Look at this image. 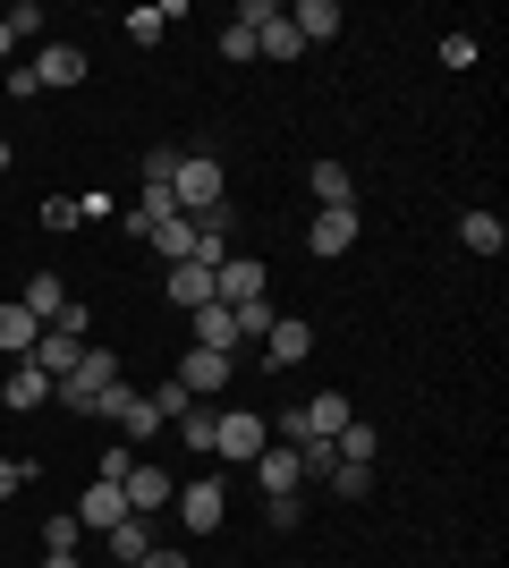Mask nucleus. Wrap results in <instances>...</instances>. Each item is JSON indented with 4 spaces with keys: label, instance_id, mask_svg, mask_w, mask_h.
Returning a JSON list of instances; mask_svg holds the SVG:
<instances>
[{
    "label": "nucleus",
    "instance_id": "nucleus-1",
    "mask_svg": "<svg viewBox=\"0 0 509 568\" xmlns=\"http://www.w3.org/2000/svg\"><path fill=\"white\" fill-rule=\"evenodd\" d=\"M111 382H120V356H111V348H85V356L69 365V374L51 382V399L69 407V416H85V407H94L102 390H111Z\"/></svg>",
    "mask_w": 509,
    "mask_h": 568
},
{
    "label": "nucleus",
    "instance_id": "nucleus-2",
    "mask_svg": "<svg viewBox=\"0 0 509 568\" xmlns=\"http://www.w3.org/2000/svg\"><path fill=\"white\" fill-rule=\"evenodd\" d=\"M170 195H179V213H187V221L221 213V204H230V195H221V162H213V153H179V170H170Z\"/></svg>",
    "mask_w": 509,
    "mask_h": 568
},
{
    "label": "nucleus",
    "instance_id": "nucleus-3",
    "mask_svg": "<svg viewBox=\"0 0 509 568\" xmlns=\"http://www.w3.org/2000/svg\"><path fill=\"white\" fill-rule=\"evenodd\" d=\"M170 509H179L187 535H221V518H230V484H221V475H195V484H179Z\"/></svg>",
    "mask_w": 509,
    "mask_h": 568
},
{
    "label": "nucleus",
    "instance_id": "nucleus-4",
    "mask_svg": "<svg viewBox=\"0 0 509 568\" xmlns=\"http://www.w3.org/2000/svg\"><path fill=\"white\" fill-rule=\"evenodd\" d=\"M272 442V425L255 416V407H221V425H213V458H238V467H255V450Z\"/></svg>",
    "mask_w": 509,
    "mask_h": 568
},
{
    "label": "nucleus",
    "instance_id": "nucleus-5",
    "mask_svg": "<svg viewBox=\"0 0 509 568\" xmlns=\"http://www.w3.org/2000/svg\"><path fill=\"white\" fill-rule=\"evenodd\" d=\"M120 493H128V518H162L170 500H179V484H170V467H162V458H136Z\"/></svg>",
    "mask_w": 509,
    "mask_h": 568
},
{
    "label": "nucleus",
    "instance_id": "nucleus-6",
    "mask_svg": "<svg viewBox=\"0 0 509 568\" xmlns=\"http://www.w3.org/2000/svg\"><path fill=\"white\" fill-rule=\"evenodd\" d=\"M246 297H272V272L255 255H230L213 272V306H246Z\"/></svg>",
    "mask_w": 509,
    "mask_h": 568
},
{
    "label": "nucleus",
    "instance_id": "nucleus-7",
    "mask_svg": "<svg viewBox=\"0 0 509 568\" xmlns=\"http://www.w3.org/2000/svg\"><path fill=\"white\" fill-rule=\"evenodd\" d=\"M26 69H34V85H43V94H69V85H85V51H77V43H43Z\"/></svg>",
    "mask_w": 509,
    "mask_h": 568
},
{
    "label": "nucleus",
    "instance_id": "nucleus-8",
    "mask_svg": "<svg viewBox=\"0 0 509 568\" xmlns=\"http://www.w3.org/2000/svg\"><path fill=\"white\" fill-rule=\"evenodd\" d=\"M306 246H315V255H348V246H357V204H323V213L306 221Z\"/></svg>",
    "mask_w": 509,
    "mask_h": 568
},
{
    "label": "nucleus",
    "instance_id": "nucleus-9",
    "mask_svg": "<svg viewBox=\"0 0 509 568\" xmlns=\"http://www.w3.org/2000/svg\"><path fill=\"white\" fill-rule=\"evenodd\" d=\"M0 407H9V416H34V407H51V374L43 365H9V382H0Z\"/></svg>",
    "mask_w": 509,
    "mask_h": 568
},
{
    "label": "nucleus",
    "instance_id": "nucleus-10",
    "mask_svg": "<svg viewBox=\"0 0 509 568\" xmlns=\"http://www.w3.org/2000/svg\"><path fill=\"white\" fill-rule=\"evenodd\" d=\"M255 484H264V500H281V493H297V484H306V467H297L289 442H264V450H255Z\"/></svg>",
    "mask_w": 509,
    "mask_h": 568
},
{
    "label": "nucleus",
    "instance_id": "nucleus-11",
    "mask_svg": "<svg viewBox=\"0 0 509 568\" xmlns=\"http://www.w3.org/2000/svg\"><path fill=\"white\" fill-rule=\"evenodd\" d=\"M238 374V356H213V348H187L179 356V382H187L195 399H221V382Z\"/></svg>",
    "mask_w": 509,
    "mask_h": 568
},
{
    "label": "nucleus",
    "instance_id": "nucleus-12",
    "mask_svg": "<svg viewBox=\"0 0 509 568\" xmlns=\"http://www.w3.org/2000/svg\"><path fill=\"white\" fill-rule=\"evenodd\" d=\"M120 518H128V493L94 475V484H85V500H77V526H85V535H111Z\"/></svg>",
    "mask_w": 509,
    "mask_h": 568
},
{
    "label": "nucleus",
    "instance_id": "nucleus-13",
    "mask_svg": "<svg viewBox=\"0 0 509 568\" xmlns=\"http://www.w3.org/2000/svg\"><path fill=\"white\" fill-rule=\"evenodd\" d=\"M315 356V323H297V314H281L264 332V365H306Z\"/></svg>",
    "mask_w": 509,
    "mask_h": 568
},
{
    "label": "nucleus",
    "instance_id": "nucleus-14",
    "mask_svg": "<svg viewBox=\"0 0 509 568\" xmlns=\"http://www.w3.org/2000/svg\"><path fill=\"white\" fill-rule=\"evenodd\" d=\"M297 416H306V442H339V433L357 425V407L339 399V390H315V399L297 407Z\"/></svg>",
    "mask_w": 509,
    "mask_h": 568
},
{
    "label": "nucleus",
    "instance_id": "nucleus-15",
    "mask_svg": "<svg viewBox=\"0 0 509 568\" xmlns=\"http://www.w3.org/2000/svg\"><path fill=\"white\" fill-rule=\"evenodd\" d=\"M230 230H238V213H230V204H221V213H204V221H195V255H187V263L221 272V263H230Z\"/></svg>",
    "mask_w": 509,
    "mask_h": 568
},
{
    "label": "nucleus",
    "instance_id": "nucleus-16",
    "mask_svg": "<svg viewBox=\"0 0 509 568\" xmlns=\"http://www.w3.org/2000/svg\"><path fill=\"white\" fill-rule=\"evenodd\" d=\"M187 348H213V356H238V323H230V306H195L187 314Z\"/></svg>",
    "mask_w": 509,
    "mask_h": 568
},
{
    "label": "nucleus",
    "instance_id": "nucleus-17",
    "mask_svg": "<svg viewBox=\"0 0 509 568\" xmlns=\"http://www.w3.org/2000/svg\"><path fill=\"white\" fill-rule=\"evenodd\" d=\"M289 26H297V43L315 51V43H332V34H339L348 18H339V0H297V9H289Z\"/></svg>",
    "mask_w": 509,
    "mask_h": 568
},
{
    "label": "nucleus",
    "instance_id": "nucleus-18",
    "mask_svg": "<svg viewBox=\"0 0 509 568\" xmlns=\"http://www.w3.org/2000/svg\"><path fill=\"white\" fill-rule=\"evenodd\" d=\"M102 551H111V568H136L153 551V518H120L111 535H102Z\"/></svg>",
    "mask_w": 509,
    "mask_h": 568
},
{
    "label": "nucleus",
    "instance_id": "nucleus-19",
    "mask_svg": "<svg viewBox=\"0 0 509 568\" xmlns=\"http://www.w3.org/2000/svg\"><path fill=\"white\" fill-rule=\"evenodd\" d=\"M162 288H170V306H213V272H204V263H170L162 272Z\"/></svg>",
    "mask_w": 509,
    "mask_h": 568
},
{
    "label": "nucleus",
    "instance_id": "nucleus-20",
    "mask_svg": "<svg viewBox=\"0 0 509 568\" xmlns=\"http://www.w3.org/2000/svg\"><path fill=\"white\" fill-rule=\"evenodd\" d=\"M306 187H315V213H323V204H357V170H348V162H315V170H306Z\"/></svg>",
    "mask_w": 509,
    "mask_h": 568
},
{
    "label": "nucleus",
    "instance_id": "nucleus-21",
    "mask_svg": "<svg viewBox=\"0 0 509 568\" xmlns=\"http://www.w3.org/2000/svg\"><path fill=\"white\" fill-rule=\"evenodd\" d=\"M77 356H85V339H69V332H51V323H43V339L26 348V365H43V374L60 382V374H69V365H77Z\"/></svg>",
    "mask_w": 509,
    "mask_h": 568
},
{
    "label": "nucleus",
    "instance_id": "nucleus-22",
    "mask_svg": "<svg viewBox=\"0 0 509 568\" xmlns=\"http://www.w3.org/2000/svg\"><path fill=\"white\" fill-rule=\"evenodd\" d=\"M26 314H34V323H60V306H69V281H60V272H34V281H26V297H18Z\"/></svg>",
    "mask_w": 509,
    "mask_h": 568
},
{
    "label": "nucleus",
    "instance_id": "nucleus-23",
    "mask_svg": "<svg viewBox=\"0 0 509 568\" xmlns=\"http://www.w3.org/2000/svg\"><path fill=\"white\" fill-rule=\"evenodd\" d=\"M145 237H153V255H162V272H170V263H187V255H195V221H187V213H179V221H153Z\"/></svg>",
    "mask_w": 509,
    "mask_h": 568
},
{
    "label": "nucleus",
    "instance_id": "nucleus-24",
    "mask_svg": "<svg viewBox=\"0 0 509 568\" xmlns=\"http://www.w3.org/2000/svg\"><path fill=\"white\" fill-rule=\"evenodd\" d=\"M34 339H43V323H34V314H26L18 297H9V306H0V356H26Z\"/></svg>",
    "mask_w": 509,
    "mask_h": 568
},
{
    "label": "nucleus",
    "instance_id": "nucleus-25",
    "mask_svg": "<svg viewBox=\"0 0 509 568\" xmlns=\"http://www.w3.org/2000/svg\"><path fill=\"white\" fill-rule=\"evenodd\" d=\"M230 323H238V348H264V332L281 323V306H272V297H246V306H230Z\"/></svg>",
    "mask_w": 509,
    "mask_h": 568
},
{
    "label": "nucleus",
    "instance_id": "nucleus-26",
    "mask_svg": "<svg viewBox=\"0 0 509 568\" xmlns=\"http://www.w3.org/2000/svg\"><path fill=\"white\" fill-rule=\"evenodd\" d=\"M459 246H467V255H501V246H509L501 213H467V221H459Z\"/></svg>",
    "mask_w": 509,
    "mask_h": 568
},
{
    "label": "nucleus",
    "instance_id": "nucleus-27",
    "mask_svg": "<svg viewBox=\"0 0 509 568\" xmlns=\"http://www.w3.org/2000/svg\"><path fill=\"white\" fill-rule=\"evenodd\" d=\"M255 60H306V43H297V26H289V9L255 34Z\"/></svg>",
    "mask_w": 509,
    "mask_h": 568
},
{
    "label": "nucleus",
    "instance_id": "nucleus-28",
    "mask_svg": "<svg viewBox=\"0 0 509 568\" xmlns=\"http://www.w3.org/2000/svg\"><path fill=\"white\" fill-rule=\"evenodd\" d=\"M213 425H221V407H213V399H195L187 416H179V442H187V450H204V458H213Z\"/></svg>",
    "mask_w": 509,
    "mask_h": 568
},
{
    "label": "nucleus",
    "instance_id": "nucleus-29",
    "mask_svg": "<svg viewBox=\"0 0 509 568\" xmlns=\"http://www.w3.org/2000/svg\"><path fill=\"white\" fill-rule=\"evenodd\" d=\"M136 399H145V390H136V382L120 374V382H111V390H102L94 407H85V416H94V425H120V416H128V407H136Z\"/></svg>",
    "mask_w": 509,
    "mask_h": 568
},
{
    "label": "nucleus",
    "instance_id": "nucleus-30",
    "mask_svg": "<svg viewBox=\"0 0 509 568\" xmlns=\"http://www.w3.org/2000/svg\"><path fill=\"white\" fill-rule=\"evenodd\" d=\"M145 399L162 407V425H179V416H187V407H195V390H187V382H179V374H162V382H153V390H145Z\"/></svg>",
    "mask_w": 509,
    "mask_h": 568
},
{
    "label": "nucleus",
    "instance_id": "nucleus-31",
    "mask_svg": "<svg viewBox=\"0 0 509 568\" xmlns=\"http://www.w3.org/2000/svg\"><path fill=\"white\" fill-rule=\"evenodd\" d=\"M332 450L348 458V467H374V450H383V433H374V425H348V433L332 442Z\"/></svg>",
    "mask_w": 509,
    "mask_h": 568
},
{
    "label": "nucleus",
    "instance_id": "nucleus-32",
    "mask_svg": "<svg viewBox=\"0 0 509 568\" xmlns=\"http://www.w3.org/2000/svg\"><path fill=\"white\" fill-rule=\"evenodd\" d=\"M153 433H162V407H153V399H136V407L120 416V442L136 450V442H153Z\"/></svg>",
    "mask_w": 509,
    "mask_h": 568
},
{
    "label": "nucleus",
    "instance_id": "nucleus-33",
    "mask_svg": "<svg viewBox=\"0 0 509 568\" xmlns=\"http://www.w3.org/2000/svg\"><path fill=\"white\" fill-rule=\"evenodd\" d=\"M297 467H306V484H332L339 450H332V442H297Z\"/></svg>",
    "mask_w": 509,
    "mask_h": 568
},
{
    "label": "nucleus",
    "instance_id": "nucleus-34",
    "mask_svg": "<svg viewBox=\"0 0 509 568\" xmlns=\"http://www.w3.org/2000/svg\"><path fill=\"white\" fill-rule=\"evenodd\" d=\"M374 493V467H348V458H339L332 467V500H365Z\"/></svg>",
    "mask_w": 509,
    "mask_h": 568
},
{
    "label": "nucleus",
    "instance_id": "nucleus-35",
    "mask_svg": "<svg viewBox=\"0 0 509 568\" xmlns=\"http://www.w3.org/2000/svg\"><path fill=\"white\" fill-rule=\"evenodd\" d=\"M85 544V526H77V509H60V518H43V551H77Z\"/></svg>",
    "mask_w": 509,
    "mask_h": 568
},
{
    "label": "nucleus",
    "instance_id": "nucleus-36",
    "mask_svg": "<svg viewBox=\"0 0 509 568\" xmlns=\"http://www.w3.org/2000/svg\"><path fill=\"white\" fill-rule=\"evenodd\" d=\"M221 60H230V69H246V60H255V34H246V26H221Z\"/></svg>",
    "mask_w": 509,
    "mask_h": 568
},
{
    "label": "nucleus",
    "instance_id": "nucleus-37",
    "mask_svg": "<svg viewBox=\"0 0 509 568\" xmlns=\"http://www.w3.org/2000/svg\"><path fill=\"white\" fill-rule=\"evenodd\" d=\"M128 43H162V9H128Z\"/></svg>",
    "mask_w": 509,
    "mask_h": 568
},
{
    "label": "nucleus",
    "instance_id": "nucleus-38",
    "mask_svg": "<svg viewBox=\"0 0 509 568\" xmlns=\"http://www.w3.org/2000/svg\"><path fill=\"white\" fill-rule=\"evenodd\" d=\"M34 484V458H0V500H18Z\"/></svg>",
    "mask_w": 509,
    "mask_h": 568
},
{
    "label": "nucleus",
    "instance_id": "nucleus-39",
    "mask_svg": "<svg viewBox=\"0 0 509 568\" xmlns=\"http://www.w3.org/2000/svg\"><path fill=\"white\" fill-rule=\"evenodd\" d=\"M272 18H281V0H238V18H230V26H246V34H264Z\"/></svg>",
    "mask_w": 509,
    "mask_h": 568
},
{
    "label": "nucleus",
    "instance_id": "nucleus-40",
    "mask_svg": "<svg viewBox=\"0 0 509 568\" xmlns=\"http://www.w3.org/2000/svg\"><path fill=\"white\" fill-rule=\"evenodd\" d=\"M0 18H9V26H18V43H26V34H43V0H18V9H0Z\"/></svg>",
    "mask_w": 509,
    "mask_h": 568
},
{
    "label": "nucleus",
    "instance_id": "nucleus-41",
    "mask_svg": "<svg viewBox=\"0 0 509 568\" xmlns=\"http://www.w3.org/2000/svg\"><path fill=\"white\" fill-rule=\"evenodd\" d=\"M441 69H476V34H441Z\"/></svg>",
    "mask_w": 509,
    "mask_h": 568
},
{
    "label": "nucleus",
    "instance_id": "nucleus-42",
    "mask_svg": "<svg viewBox=\"0 0 509 568\" xmlns=\"http://www.w3.org/2000/svg\"><path fill=\"white\" fill-rule=\"evenodd\" d=\"M43 230H77V195H43Z\"/></svg>",
    "mask_w": 509,
    "mask_h": 568
},
{
    "label": "nucleus",
    "instance_id": "nucleus-43",
    "mask_svg": "<svg viewBox=\"0 0 509 568\" xmlns=\"http://www.w3.org/2000/svg\"><path fill=\"white\" fill-rule=\"evenodd\" d=\"M128 467H136V450H128V442H111V450H102V484H128Z\"/></svg>",
    "mask_w": 509,
    "mask_h": 568
},
{
    "label": "nucleus",
    "instance_id": "nucleus-44",
    "mask_svg": "<svg viewBox=\"0 0 509 568\" xmlns=\"http://www.w3.org/2000/svg\"><path fill=\"white\" fill-rule=\"evenodd\" d=\"M0 94H18V102H34V94H43V85H34V69H26V60H9V85H0Z\"/></svg>",
    "mask_w": 509,
    "mask_h": 568
},
{
    "label": "nucleus",
    "instance_id": "nucleus-45",
    "mask_svg": "<svg viewBox=\"0 0 509 568\" xmlns=\"http://www.w3.org/2000/svg\"><path fill=\"white\" fill-rule=\"evenodd\" d=\"M264 518H272V526H281V535H289V526H297V518H306V500H297V493H281V500H272V509H264Z\"/></svg>",
    "mask_w": 509,
    "mask_h": 568
},
{
    "label": "nucleus",
    "instance_id": "nucleus-46",
    "mask_svg": "<svg viewBox=\"0 0 509 568\" xmlns=\"http://www.w3.org/2000/svg\"><path fill=\"white\" fill-rule=\"evenodd\" d=\"M136 568H195V560H187V551H170V544H153V551H145Z\"/></svg>",
    "mask_w": 509,
    "mask_h": 568
},
{
    "label": "nucleus",
    "instance_id": "nucleus-47",
    "mask_svg": "<svg viewBox=\"0 0 509 568\" xmlns=\"http://www.w3.org/2000/svg\"><path fill=\"white\" fill-rule=\"evenodd\" d=\"M9 60H18V26L0 18V69H9Z\"/></svg>",
    "mask_w": 509,
    "mask_h": 568
},
{
    "label": "nucleus",
    "instance_id": "nucleus-48",
    "mask_svg": "<svg viewBox=\"0 0 509 568\" xmlns=\"http://www.w3.org/2000/svg\"><path fill=\"white\" fill-rule=\"evenodd\" d=\"M43 568H85V560H77V551H43Z\"/></svg>",
    "mask_w": 509,
    "mask_h": 568
},
{
    "label": "nucleus",
    "instance_id": "nucleus-49",
    "mask_svg": "<svg viewBox=\"0 0 509 568\" xmlns=\"http://www.w3.org/2000/svg\"><path fill=\"white\" fill-rule=\"evenodd\" d=\"M9 170H18V144H9V136H0V179H9Z\"/></svg>",
    "mask_w": 509,
    "mask_h": 568
}]
</instances>
